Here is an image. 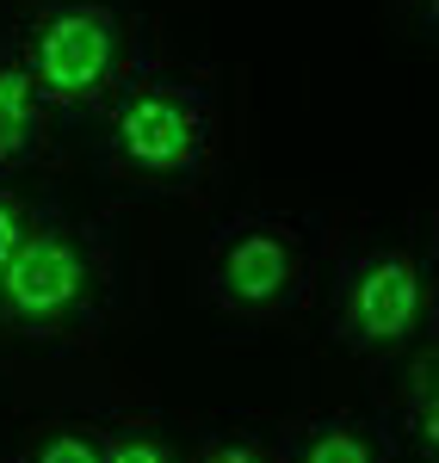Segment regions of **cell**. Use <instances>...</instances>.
<instances>
[{
  "mask_svg": "<svg viewBox=\"0 0 439 463\" xmlns=\"http://www.w3.org/2000/svg\"><path fill=\"white\" fill-rule=\"evenodd\" d=\"M6 37L62 124H93L155 62V37L130 0H13Z\"/></svg>",
  "mask_w": 439,
  "mask_h": 463,
  "instance_id": "3",
  "label": "cell"
},
{
  "mask_svg": "<svg viewBox=\"0 0 439 463\" xmlns=\"http://www.w3.org/2000/svg\"><path fill=\"white\" fill-rule=\"evenodd\" d=\"M421 260H427V279H434V303H439V211H434V222H427V248H421Z\"/></svg>",
  "mask_w": 439,
  "mask_h": 463,
  "instance_id": "14",
  "label": "cell"
},
{
  "mask_svg": "<svg viewBox=\"0 0 439 463\" xmlns=\"http://www.w3.org/2000/svg\"><path fill=\"white\" fill-rule=\"evenodd\" d=\"M322 321H329L334 346L366 371H384L390 358L439 340V303L421 248H408L396 235H377V229L340 241L329 297H322Z\"/></svg>",
  "mask_w": 439,
  "mask_h": 463,
  "instance_id": "4",
  "label": "cell"
},
{
  "mask_svg": "<svg viewBox=\"0 0 439 463\" xmlns=\"http://www.w3.org/2000/svg\"><path fill=\"white\" fill-rule=\"evenodd\" d=\"M279 463H396L390 427L359 408H303L272 432Z\"/></svg>",
  "mask_w": 439,
  "mask_h": 463,
  "instance_id": "8",
  "label": "cell"
},
{
  "mask_svg": "<svg viewBox=\"0 0 439 463\" xmlns=\"http://www.w3.org/2000/svg\"><path fill=\"white\" fill-rule=\"evenodd\" d=\"M124 303V253L100 216L43 204L37 229L0 272V327L32 346H93Z\"/></svg>",
  "mask_w": 439,
  "mask_h": 463,
  "instance_id": "2",
  "label": "cell"
},
{
  "mask_svg": "<svg viewBox=\"0 0 439 463\" xmlns=\"http://www.w3.org/2000/svg\"><path fill=\"white\" fill-rule=\"evenodd\" d=\"M192 285L229 327H285L316 303V235L291 211H229L205 235Z\"/></svg>",
  "mask_w": 439,
  "mask_h": 463,
  "instance_id": "5",
  "label": "cell"
},
{
  "mask_svg": "<svg viewBox=\"0 0 439 463\" xmlns=\"http://www.w3.org/2000/svg\"><path fill=\"white\" fill-rule=\"evenodd\" d=\"M93 161L124 192L211 204L223 174H229L223 87L211 74L174 69V62L155 56L93 118Z\"/></svg>",
  "mask_w": 439,
  "mask_h": 463,
  "instance_id": "1",
  "label": "cell"
},
{
  "mask_svg": "<svg viewBox=\"0 0 439 463\" xmlns=\"http://www.w3.org/2000/svg\"><path fill=\"white\" fill-rule=\"evenodd\" d=\"M56 130H62V118L43 106V93L32 87V74L6 37V19H0V179H25L50 167Z\"/></svg>",
  "mask_w": 439,
  "mask_h": 463,
  "instance_id": "7",
  "label": "cell"
},
{
  "mask_svg": "<svg viewBox=\"0 0 439 463\" xmlns=\"http://www.w3.org/2000/svg\"><path fill=\"white\" fill-rule=\"evenodd\" d=\"M43 216V198H32L19 179H0V272L13 266V253L25 248V235L37 229Z\"/></svg>",
  "mask_w": 439,
  "mask_h": 463,
  "instance_id": "12",
  "label": "cell"
},
{
  "mask_svg": "<svg viewBox=\"0 0 439 463\" xmlns=\"http://www.w3.org/2000/svg\"><path fill=\"white\" fill-rule=\"evenodd\" d=\"M106 463H186V445L167 420L130 414V420H106Z\"/></svg>",
  "mask_w": 439,
  "mask_h": 463,
  "instance_id": "11",
  "label": "cell"
},
{
  "mask_svg": "<svg viewBox=\"0 0 439 463\" xmlns=\"http://www.w3.org/2000/svg\"><path fill=\"white\" fill-rule=\"evenodd\" d=\"M186 463H279V445L248 420H211L186 439Z\"/></svg>",
  "mask_w": 439,
  "mask_h": 463,
  "instance_id": "10",
  "label": "cell"
},
{
  "mask_svg": "<svg viewBox=\"0 0 439 463\" xmlns=\"http://www.w3.org/2000/svg\"><path fill=\"white\" fill-rule=\"evenodd\" d=\"M377 383H384L377 420L390 427L396 458L403 463H439V340L390 358L377 371Z\"/></svg>",
  "mask_w": 439,
  "mask_h": 463,
  "instance_id": "6",
  "label": "cell"
},
{
  "mask_svg": "<svg viewBox=\"0 0 439 463\" xmlns=\"http://www.w3.org/2000/svg\"><path fill=\"white\" fill-rule=\"evenodd\" d=\"M13 463H106V420H43Z\"/></svg>",
  "mask_w": 439,
  "mask_h": 463,
  "instance_id": "9",
  "label": "cell"
},
{
  "mask_svg": "<svg viewBox=\"0 0 439 463\" xmlns=\"http://www.w3.org/2000/svg\"><path fill=\"white\" fill-rule=\"evenodd\" d=\"M396 13H403L427 43H439V0H396Z\"/></svg>",
  "mask_w": 439,
  "mask_h": 463,
  "instance_id": "13",
  "label": "cell"
}]
</instances>
